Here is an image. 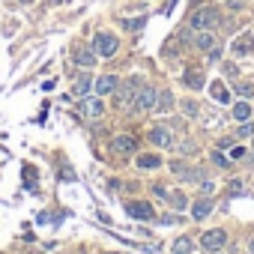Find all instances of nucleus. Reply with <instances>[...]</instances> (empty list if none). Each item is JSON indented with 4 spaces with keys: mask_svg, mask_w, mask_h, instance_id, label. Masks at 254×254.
<instances>
[{
    "mask_svg": "<svg viewBox=\"0 0 254 254\" xmlns=\"http://www.w3.org/2000/svg\"><path fill=\"white\" fill-rule=\"evenodd\" d=\"M168 200L174 203V209H186V206H189V200H186L183 191H168Z\"/></svg>",
    "mask_w": 254,
    "mask_h": 254,
    "instance_id": "obj_21",
    "label": "nucleus"
},
{
    "mask_svg": "<svg viewBox=\"0 0 254 254\" xmlns=\"http://www.w3.org/2000/svg\"><path fill=\"white\" fill-rule=\"evenodd\" d=\"M138 90H141V78H129L123 84V90H120V102L123 105H132V99L138 96Z\"/></svg>",
    "mask_w": 254,
    "mask_h": 254,
    "instance_id": "obj_9",
    "label": "nucleus"
},
{
    "mask_svg": "<svg viewBox=\"0 0 254 254\" xmlns=\"http://www.w3.org/2000/svg\"><path fill=\"white\" fill-rule=\"evenodd\" d=\"M218 147H221V150H224V147H233V138H221V141H218Z\"/></svg>",
    "mask_w": 254,
    "mask_h": 254,
    "instance_id": "obj_33",
    "label": "nucleus"
},
{
    "mask_svg": "<svg viewBox=\"0 0 254 254\" xmlns=\"http://www.w3.org/2000/svg\"><path fill=\"white\" fill-rule=\"evenodd\" d=\"M111 150L120 153V156H129V153L138 150V138H135V135H117V138L111 141Z\"/></svg>",
    "mask_w": 254,
    "mask_h": 254,
    "instance_id": "obj_7",
    "label": "nucleus"
},
{
    "mask_svg": "<svg viewBox=\"0 0 254 254\" xmlns=\"http://www.w3.org/2000/svg\"><path fill=\"white\" fill-rule=\"evenodd\" d=\"M224 242H227V230H221V227H215V230H206V233L200 236V245H203V251H218V248H224Z\"/></svg>",
    "mask_w": 254,
    "mask_h": 254,
    "instance_id": "obj_5",
    "label": "nucleus"
},
{
    "mask_svg": "<svg viewBox=\"0 0 254 254\" xmlns=\"http://www.w3.org/2000/svg\"><path fill=\"white\" fill-rule=\"evenodd\" d=\"M150 141L156 147H174V138H171V129H162V126H156V129H150Z\"/></svg>",
    "mask_w": 254,
    "mask_h": 254,
    "instance_id": "obj_10",
    "label": "nucleus"
},
{
    "mask_svg": "<svg viewBox=\"0 0 254 254\" xmlns=\"http://www.w3.org/2000/svg\"><path fill=\"white\" fill-rule=\"evenodd\" d=\"M117 87H120V78H114V75H102V78H96V84H93V90H96L99 96L117 93Z\"/></svg>",
    "mask_w": 254,
    "mask_h": 254,
    "instance_id": "obj_8",
    "label": "nucleus"
},
{
    "mask_svg": "<svg viewBox=\"0 0 254 254\" xmlns=\"http://www.w3.org/2000/svg\"><path fill=\"white\" fill-rule=\"evenodd\" d=\"M251 254H254V236H251Z\"/></svg>",
    "mask_w": 254,
    "mask_h": 254,
    "instance_id": "obj_34",
    "label": "nucleus"
},
{
    "mask_svg": "<svg viewBox=\"0 0 254 254\" xmlns=\"http://www.w3.org/2000/svg\"><path fill=\"white\" fill-rule=\"evenodd\" d=\"M183 84H186V87L200 90V87H203V75H200L197 69H186V72H183Z\"/></svg>",
    "mask_w": 254,
    "mask_h": 254,
    "instance_id": "obj_16",
    "label": "nucleus"
},
{
    "mask_svg": "<svg viewBox=\"0 0 254 254\" xmlns=\"http://www.w3.org/2000/svg\"><path fill=\"white\" fill-rule=\"evenodd\" d=\"M251 48H254V36H251V33H245V36H239V39L233 42V51H236V54H248Z\"/></svg>",
    "mask_w": 254,
    "mask_h": 254,
    "instance_id": "obj_18",
    "label": "nucleus"
},
{
    "mask_svg": "<svg viewBox=\"0 0 254 254\" xmlns=\"http://www.w3.org/2000/svg\"><path fill=\"white\" fill-rule=\"evenodd\" d=\"M212 189H215V183H209V180L200 183V191H203V194H212Z\"/></svg>",
    "mask_w": 254,
    "mask_h": 254,
    "instance_id": "obj_29",
    "label": "nucleus"
},
{
    "mask_svg": "<svg viewBox=\"0 0 254 254\" xmlns=\"http://www.w3.org/2000/svg\"><path fill=\"white\" fill-rule=\"evenodd\" d=\"M126 212H129L132 218H138V221H150V218H156V209H153L147 200H129V203H126Z\"/></svg>",
    "mask_w": 254,
    "mask_h": 254,
    "instance_id": "obj_6",
    "label": "nucleus"
},
{
    "mask_svg": "<svg viewBox=\"0 0 254 254\" xmlns=\"http://www.w3.org/2000/svg\"><path fill=\"white\" fill-rule=\"evenodd\" d=\"M174 6H177V0H165V6H162V15H171V12H174Z\"/></svg>",
    "mask_w": 254,
    "mask_h": 254,
    "instance_id": "obj_27",
    "label": "nucleus"
},
{
    "mask_svg": "<svg viewBox=\"0 0 254 254\" xmlns=\"http://www.w3.org/2000/svg\"><path fill=\"white\" fill-rule=\"evenodd\" d=\"M230 156H233V159H242V156H245V150H242V147H233V150H230Z\"/></svg>",
    "mask_w": 254,
    "mask_h": 254,
    "instance_id": "obj_32",
    "label": "nucleus"
},
{
    "mask_svg": "<svg viewBox=\"0 0 254 254\" xmlns=\"http://www.w3.org/2000/svg\"><path fill=\"white\" fill-rule=\"evenodd\" d=\"M75 63H78L81 69L96 66V51H90V48H75Z\"/></svg>",
    "mask_w": 254,
    "mask_h": 254,
    "instance_id": "obj_12",
    "label": "nucleus"
},
{
    "mask_svg": "<svg viewBox=\"0 0 254 254\" xmlns=\"http://www.w3.org/2000/svg\"><path fill=\"white\" fill-rule=\"evenodd\" d=\"M126 27H129V30H141V27H144V18H135V21H126Z\"/></svg>",
    "mask_w": 254,
    "mask_h": 254,
    "instance_id": "obj_28",
    "label": "nucleus"
},
{
    "mask_svg": "<svg viewBox=\"0 0 254 254\" xmlns=\"http://www.w3.org/2000/svg\"><path fill=\"white\" fill-rule=\"evenodd\" d=\"M212 162H215L218 168H230V162H227V156H224V153H212Z\"/></svg>",
    "mask_w": 254,
    "mask_h": 254,
    "instance_id": "obj_26",
    "label": "nucleus"
},
{
    "mask_svg": "<svg viewBox=\"0 0 254 254\" xmlns=\"http://www.w3.org/2000/svg\"><path fill=\"white\" fill-rule=\"evenodd\" d=\"M159 165H162V159H159L156 153H147V156L138 159V168H144V171H153V168H159Z\"/></svg>",
    "mask_w": 254,
    "mask_h": 254,
    "instance_id": "obj_20",
    "label": "nucleus"
},
{
    "mask_svg": "<svg viewBox=\"0 0 254 254\" xmlns=\"http://www.w3.org/2000/svg\"><path fill=\"white\" fill-rule=\"evenodd\" d=\"M218 21H221V15H218V9H212V6L197 9V12L189 18V24H191L194 30H215V27H218Z\"/></svg>",
    "mask_w": 254,
    "mask_h": 254,
    "instance_id": "obj_1",
    "label": "nucleus"
},
{
    "mask_svg": "<svg viewBox=\"0 0 254 254\" xmlns=\"http://www.w3.org/2000/svg\"><path fill=\"white\" fill-rule=\"evenodd\" d=\"M209 93H212V99H215V102H230V93L224 90V84H221V81H212V84H209Z\"/></svg>",
    "mask_w": 254,
    "mask_h": 254,
    "instance_id": "obj_19",
    "label": "nucleus"
},
{
    "mask_svg": "<svg viewBox=\"0 0 254 254\" xmlns=\"http://www.w3.org/2000/svg\"><path fill=\"white\" fill-rule=\"evenodd\" d=\"M236 93H239L242 99H248V96L254 93V87H251V84H236Z\"/></svg>",
    "mask_w": 254,
    "mask_h": 254,
    "instance_id": "obj_25",
    "label": "nucleus"
},
{
    "mask_svg": "<svg viewBox=\"0 0 254 254\" xmlns=\"http://www.w3.org/2000/svg\"><path fill=\"white\" fill-rule=\"evenodd\" d=\"M93 84H96V81H93L90 75H81V78L75 81V87H72V93H75L78 99H84V96H90V93H93Z\"/></svg>",
    "mask_w": 254,
    "mask_h": 254,
    "instance_id": "obj_13",
    "label": "nucleus"
},
{
    "mask_svg": "<svg viewBox=\"0 0 254 254\" xmlns=\"http://www.w3.org/2000/svg\"><path fill=\"white\" fill-rule=\"evenodd\" d=\"M183 108H186V114H189V117H194V114H197V105H194V102H186Z\"/></svg>",
    "mask_w": 254,
    "mask_h": 254,
    "instance_id": "obj_30",
    "label": "nucleus"
},
{
    "mask_svg": "<svg viewBox=\"0 0 254 254\" xmlns=\"http://www.w3.org/2000/svg\"><path fill=\"white\" fill-rule=\"evenodd\" d=\"M227 194H230V197H236V194H245V186H242V180H233V183H230V189H227Z\"/></svg>",
    "mask_w": 254,
    "mask_h": 254,
    "instance_id": "obj_24",
    "label": "nucleus"
},
{
    "mask_svg": "<svg viewBox=\"0 0 254 254\" xmlns=\"http://www.w3.org/2000/svg\"><path fill=\"white\" fill-rule=\"evenodd\" d=\"M117 48H120V42L114 33H96L93 36V51L99 57H111V54H117Z\"/></svg>",
    "mask_w": 254,
    "mask_h": 254,
    "instance_id": "obj_2",
    "label": "nucleus"
},
{
    "mask_svg": "<svg viewBox=\"0 0 254 254\" xmlns=\"http://www.w3.org/2000/svg\"><path fill=\"white\" fill-rule=\"evenodd\" d=\"M212 206H215V203H212L209 197H200V200L191 206V218H194V221H203V218L212 212Z\"/></svg>",
    "mask_w": 254,
    "mask_h": 254,
    "instance_id": "obj_11",
    "label": "nucleus"
},
{
    "mask_svg": "<svg viewBox=\"0 0 254 254\" xmlns=\"http://www.w3.org/2000/svg\"><path fill=\"white\" fill-rule=\"evenodd\" d=\"M153 194H159V197H168V189H165V186H159V183H156V186H153Z\"/></svg>",
    "mask_w": 254,
    "mask_h": 254,
    "instance_id": "obj_31",
    "label": "nucleus"
},
{
    "mask_svg": "<svg viewBox=\"0 0 254 254\" xmlns=\"http://www.w3.org/2000/svg\"><path fill=\"white\" fill-rule=\"evenodd\" d=\"M156 96H159V93H156L153 87H141L129 108H132V111H153V108H156Z\"/></svg>",
    "mask_w": 254,
    "mask_h": 254,
    "instance_id": "obj_3",
    "label": "nucleus"
},
{
    "mask_svg": "<svg viewBox=\"0 0 254 254\" xmlns=\"http://www.w3.org/2000/svg\"><path fill=\"white\" fill-rule=\"evenodd\" d=\"M230 114H233V120L245 123V120H251V114H254V111H251V105L242 99V102H236V105H233V111H230Z\"/></svg>",
    "mask_w": 254,
    "mask_h": 254,
    "instance_id": "obj_17",
    "label": "nucleus"
},
{
    "mask_svg": "<svg viewBox=\"0 0 254 254\" xmlns=\"http://www.w3.org/2000/svg\"><path fill=\"white\" fill-rule=\"evenodd\" d=\"M171 108H174V93H171V90H162V93L156 96V111H159V114H168Z\"/></svg>",
    "mask_w": 254,
    "mask_h": 254,
    "instance_id": "obj_15",
    "label": "nucleus"
},
{
    "mask_svg": "<svg viewBox=\"0 0 254 254\" xmlns=\"http://www.w3.org/2000/svg\"><path fill=\"white\" fill-rule=\"evenodd\" d=\"M78 111H81V117H87V120H99V117L105 114V102H102L99 96H84Z\"/></svg>",
    "mask_w": 254,
    "mask_h": 254,
    "instance_id": "obj_4",
    "label": "nucleus"
},
{
    "mask_svg": "<svg viewBox=\"0 0 254 254\" xmlns=\"http://www.w3.org/2000/svg\"><path fill=\"white\" fill-rule=\"evenodd\" d=\"M194 45H197L200 51H212V48H215V36H212V30H197Z\"/></svg>",
    "mask_w": 254,
    "mask_h": 254,
    "instance_id": "obj_14",
    "label": "nucleus"
},
{
    "mask_svg": "<svg viewBox=\"0 0 254 254\" xmlns=\"http://www.w3.org/2000/svg\"><path fill=\"white\" fill-rule=\"evenodd\" d=\"M189 251H191V239L189 236H180L174 242V254H189Z\"/></svg>",
    "mask_w": 254,
    "mask_h": 254,
    "instance_id": "obj_22",
    "label": "nucleus"
},
{
    "mask_svg": "<svg viewBox=\"0 0 254 254\" xmlns=\"http://www.w3.org/2000/svg\"><path fill=\"white\" fill-rule=\"evenodd\" d=\"M254 135V123L251 120H245L242 126H239V132H236V138H251Z\"/></svg>",
    "mask_w": 254,
    "mask_h": 254,
    "instance_id": "obj_23",
    "label": "nucleus"
}]
</instances>
